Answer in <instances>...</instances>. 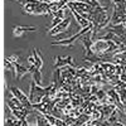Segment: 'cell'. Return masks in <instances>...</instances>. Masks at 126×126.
<instances>
[{
	"instance_id": "1",
	"label": "cell",
	"mask_w": 126,
	"mask_h": 126,
	"mask_svg": "<svg viewBox=\"0 0 126 126\" xmlns=\"http://www.w3.org/2000/svg\"><path fill=\"white\" fill-rule=\"evenodd\" d=\"M47 96V90L46 87H42L34 81L30 82V86H29V93H28V97H29V101L35 105V103H40L43 101V98Z\"/></svg>"
},
{
	"instance_id": "2",
	"label": "cell",
	"mask_w": 126,
	"mask_h": 126,
	"mask_svg": "<svg viewBox=\"0 0 126 126\" xmlns=\"http://www.w3.org/2000/svg\"><path fill=\"white\" fill-rule=\"evenodd\" d=\"M69 25H71V16H68V18H66V19H63L61 24H58L56 28H53V29L49 32V35L56 37V35H58V34L64 33V32L69 28Z\"/></svg>"
},
{
	"instance_id": "3",
	"label": "cell",
	"mask_w": 126,
	"mask_h": 126,
	"mask_svg": "<svg viewBox=\"0 0 126 126\" xmlns=\"http://www.w3.org/2000/svg\"><path fill=\"white\" fill-rule=\"evenodd\" d=\"M81 33L78 32V33L76 34H73L72 37L69 38H64V39H59V40H56V42H52V46H62V47H72L73 43H76V42L81 38Z\"/></svg>"
},
{
	"instance_id": "4",
	"label": "cell",
	"mask_w": 126,
	"mask_h": 126,
	"mask_svg": "<svg viewBox=\"0 0 126 126\" xmlns=\"http://www.w3.org/2000/svg\"><path fill=\"white\" fill-rule=\"evenodd\" d=\"M66 66H72L75 67V63H73V58L71 56L68 57H56L54 58V68H63Z\"/></svg>"
},
{
	"instance_id": "5",
	"label": "cell",
	"mask_w": 126,
	"mask_h": 126,
	"mask_svg": "<svg viewBox=\"0 0 126 126\" xmlns=\"http://www.w3.org/2000/svg\"><path fill=\"white\" fill-rule=\"evenodd\" d=\"M37 27H32V25H15L13 28V35L16 37H22L23 34L28 33V32H35Z\"/></svg>"
},
{
	"instance_id": "6",
	"label": "cell",
	"mask_w": 126,
	"mask_h": 126,
	"mask_svg": "<svg viewBox=\"0 0 126 126\" xmlns=\"http://www.w3.org/2000/svg\"><path fill=\"white\" fill-rule=\"evenodd\" d=\"M115 109H116V106H115V105H100V103L97 105V110L102 112L103 119H105V120L109 119V117L111 116V115L113 113Z\"/></svg>"
},
{
	"instance_id": "7",
	"label": "cell",
	"mask_w": 126,
	"mask_h": 126,
	"mask_svg": "<svg viewBox=\"0 0 126 126\" xmlns=\"http://www.w3.org/2000/svg\"><path fill=\"white\" fill-rule=\"evenodd\" d=\"M8 107L10 110H23L24 109V105L20 102V100H18L15 96H13L12 94V97H10V100L8 101Z\"/></svg>"
},
{
	"instance_id": "8",
	"label": "cell",
	"mask_w": 126,
	"mask_h": 126,
	"mask_svg": "<svg viewBox=\"0 0 126 126\" xmlns=\"http://www.w3.org/2000/svg\"><path fill=\"white\" fill-rule=\"evenodd\" d=\"M72 15L75 16V19H76V22H77V24L81 27V28H86V27H88L90 24H91V22L90 20H87V19H85L83 16H81L76 10H72Z\"/></svg>"
},
{
	"instance_id": "9",
	"label": "cell",
	"mask_w": 126,
	"mask_h": 126,
	"mask_svg": "<svg viewBox=\"0 0 126 126\" xmlns=\"http://www.w3.org/2000/svg\"><path fill=\"white\" fill-rule=\"evenodd\" d=\"M15 68H16V78L15 79H22L25 75L29 73L28 67L23 66L22 63H15Z\"/></svg>"
},
{
	"instance_id": "10",
	"label": "cell",
	"mask_w": 126,
	"mask_h": 126,
	"mask_svg": "<svg viewBox=\"0 0 126 126\" xmlns=\"http://www.w3.org/2000/svg\"><path fill=\"white\" fill-rule=\"evenodd\" d=\"M4 68H5L6 71H9V72H12L13 75H14V77L16 78V68H15V63L10 62L8 58H5V59H4Z\"/></svg>"
},
{
	"instance_id": "11",
	"label": "cell",
	"mask_w": 126,
	"mask_h": 126,
	"mask_svg": "<svg viewBox=\"0 0 126 126\" xmlns=\"http://www.w3.org/2000/svg\"><path fill=\"white\" fill-rule=\"evenodd\" d=\"M40 52L38 50V49H33V54L34 56V59H35V68H38V69H40L42 68V66H43V59H42V56L39 54Z\"/></svg>"
},
{
	"instance_id": "12",
	"label": "cell",
	"mask_w": 126,
	"mask_h": 126,
	"mask_svg": "<svg viewBox=\"0 0 126 126\" xmlns=\"http://www.w3.org/2000/svg\"><path fill=\"white\" fill-rule=\"evenodd\" d=\"M35 126H49V122L47 121L46 115L37 112V125Z\"/></svg>"
},
{
	"instance_id": "13",
	"label": "cell",
	"mask_w": 126,
	"mask_h": 126,
	"mask_svg": "<svg viewBox=\"0 0 126 126\" xmlns=\"http://www.w3.org/2000/svg\"><path fill=\"white\" fill-rule=\"evenodd\" d=\"M30 75H32V78H33V81L37 83V85L40 86V83H42V73H40V69L35 68L33 72L30 73Z\"/></svg>"
},
{
	"instance_id": "14",
	"label": "cell",
	"mask_w": 126,
	"mask_h": 126,
	"mask_svg": "<svg viewBox=\"0 0 126 126\" xmlns=\"http://www.w3.org/2000/svg\"><path fill=\"white\" fill-rule=\"evenodd\" d=\"M85 3H87L92 9H94V8H98V6H101V4L98 3V0H83Z\"/></svg>"
},
{
	"instance_id": "15",
	"label": "cell",
	"mask_w": 126,
	"mask_h": 126,
	"mask_svg": "<svg viewBox=\"0 0 126 126\" xmlns=\"http://www.w3.org/2000/svg\"><path fill=\"white\" fill-rule=\"evenodd\" d=\"M86 73H87V69H86L85 67L77 68V69H76V77H77V78H81L83 75H86Z\"/></svg>"
},
{
	"instance_id": "16",
	"label": "cell",
	"mask_w": 126,
	"mask_h": 126,
	"mask_svg": "<svg viewBox=\"0 0 126 126\" xmlns=\"http://www.w3.org/2000/svg\"><path fill=\"white\" fill-rule=\"evenodd\" d=\"M46 117H47V121L49 122V125H54V124H56V121H57V117H56V116H53L52 113L46 115Z\"/></svg>"
},
{
	"instance_id": "17",
	"label": "cell",
	"mask_w": 126,
	"mask_h": 126,
	"mask_svg": "<svg viewBox=\"0 0 126 126\" xmlns=\"http://www.w3.org/2000/svg\"><path fill=\"white\" fill-rule=\"evenodd\" d=\"M8 59L13 63H18L19 62V54H12V56L8 57Z\"/></svg>"
},
{
	"instance_id": "18",
	"label": "cell",
	"mask_w": 126,
	"mask_h": 126,
	"mask_svg": "<svg viewBox=\"0 0 126 126\" xmlns=\"http://www.w3.org/2000/svg\"><path fill=\"white\" fill-rule=\"evenodd\" d=\"M27 62H28V64L34 66V64H35V59H34V56H33V54L28 56V58H27Z\"/></svg>"
},
{
	"instance_id": "19",
	"label": "cell",
	"mask_w": 126,
	"mask_h": 126,
	"mask_svg": "<svg viewBox=\"0 0 126 126\" xmlns=\"http://www.w3.org/2000/svg\"><path fill=\"white\" fill-rule=\"evenodd\" d=\"M54 126H68V125L66 124V121H64V120H62V119H57V121H56Z\"/></svg>"
},
{
	"instance_id": "20",
	"label": "cell",
	"mask_w": 126,
	"mask_h": 126,
	"mask_svg": "<svg viewBox=\"0 0 126 126\" xmlns=\"http://www.w3.org/2000/svg\"><path fill=\"white\" fill-rule=\"evenodd\" d=\"M120 81H122L124 83H126V73H122L120 76Z\"/></svg>"
},
{
	"instance_id": "21",
	"label": "cell",
	"mask_w": 126,
	"mask_h": 126,
	"mask_svg": "<svg viewBox=\"0 0 126 126\" xmlns=\"http://www.w3.org/2000/svg\"><path fill=\"white\" fill-rule=\"evenodd\" d=\"M18 3L22 5V6H24V5H27L28 4V0H18Z\"/></svg>"
},
{
	"instance_id": "22",
	"label": "cell",
	"mask_w": 126,
	"mask_h": 126,
	"mask_svg": "<svg viewBox=\"0 0 126 126\" xmlns=\"http://www.w3.org/2000/svg\"><path fill=\"white\" fill-rule=\"evenodd\" d=\"M22 126H29V122L24 119V120H22Z\"/></svg>"
},
{
	"instance_id": "23",
	"label": "cell",
	"mask_w": 126,
	"mask_h": 126,
	"mask_svg": "<svg viewBox=\"0 0 126 126\" xmlns=\"http://www.w3.org/2000/svg\"><path fill=\"white\" fill-rule=\"evenodd\" d=\"M81 126H88V122H87V124H82Z\"/></svg>"
},
{
	"instance_id": "24",
	"label": "cell",
	"mask_w": 126,
	"mask_h": 126,
	"mask_svg": "<svg viewBox=\"0 0 126 126\" xmlns=\"http://www.w3.org/2000/svg\"><path fill=\"white\" fill-rule=\"evenodd\" d=\"M75 1H83V0H75Z\"/></svg>"
}]
</instances>
